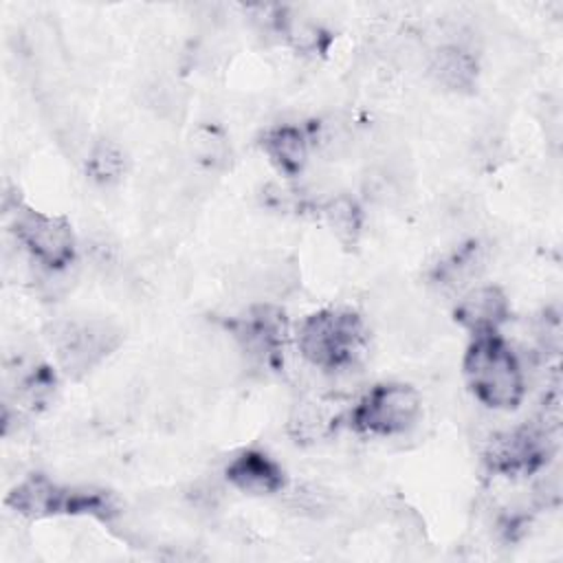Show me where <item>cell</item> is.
Here are the masks:
<instances>
[{
	"label": "cell",
	"instance_id": "6da1fadb",
	"mask_svg": "<svg viewBox=\"0 0 563 563\" xmlns=\"http://www.w3.org/2000/svg\"><path fill=\"white\" fill-rule=\"evenodd\" d=\"M464 374L475 398L486 407L512 409L523 398V369L497 332L475 334L464 356Z\"/></svg>",
	"mask_w": 563,
	"mask_h": 563
},
{
	"label": "cell",
	"instance_id": "7a4b0ae2",
	"mask_svg": "<svg viewBox=\"0 0 563 563\" xmlns=\"http://www.w3.org/2000/svg\"><path fill=\"white\" fill-rule=\"evenodd\" d=\"M301 356L323 369H352L365 345L363 319L345 308H328L306 317L297 330Z\"/></svg>",
	"mask_w": 563,
	"mask_h": 563
},
{
	"label": "cell",
	"instance_id": "3957f363",
	"mask_svg": "<svg viewBox=\"0 0 563 563\" xmlns=\"http://www.w3.org/2000/svg\"><path fill=\"white\" fill-rule=\"evenodd\" d=\"M7 504L29 517H46V515L110 517L114 512L112 499L108 495L99 490L57 486L44 475L29 477L20 486H15L9 493Z\"/></svg>",
	"mask_w": 563,
	"mask_h": 563
},
{
	"label": "cell",
	"instance_id": "277c9868",
	"mask_svg": "<svg viewBox=\"0 0 563 563\" xmlns=\"http://www.w3.org/2000/svg\"><path fill=\"white\" fill-rule=\"evenodd\" d=\"M420 418V398L416 389L400 383L372 387L352 409V427L367 435H400Z\"/></svg>",
	"mask_w": 563,
	"mask_h": 563
},
{
	"label": "cell",
	"instance_id": "5b68a950",
	"mask_svg": "<svg viewBox=\"0 0 563 563\" xmlns=\"http://www.w3.org/2000/svg\"><path fill=\"white\" fill-rule=\"evenodd\" d=\"M11 213V231L29 255L46 271H66L75 260V235L62 218L15 205Z\"/></svg>",
	"mask_w": 563,
	"mask_h": 563
},
{
	"label": "cell",
	"instance_id": "8992f818",
	"mask_svg": "<svg viewBox=\"0 0 563 563\" xmlns=\"http://www.w3.org/2000/svg\"><path fill=\"white\" fill-rule=\"evenodd\" d=\"M121 343V332L108 321H66L53 334V345L62 369L81 378L92 372Z\"/></svg>",
	"mask_w": 563,
	"mask_h": 563
},
{
	"label": "cell",
	"instance_id": "52a82bcc",
	"mask_svg": "<svg viewBox=\"0 0 563 563\" xmlns=\"http://www.w3.org/2000/svg\"><path fill=\"white\" fill-rule=\"evenodd\" d=\"M240 350L255 363L277 369L284 361L286 319L284 312L271 303L253 306L244 317L229 323Z\"/></svg>",
	"mask_w": 563,
	"mask_h": 563
},
{
	"label": "cell",
	"instance_id": "ba28073f",
	"mask_svg": "<svg viewBox=\"0 0 563 563\" xmlns=\"http://www.w3.org/2000/svg\"><path fill=\"white\" fill-rule=\"evenodd\" d=\"M548 427H519L490 440L486 464L499 475H530L548 462Z\"/></svg>",
	"mask_w": 563,
	"mask_h": 563
},
{
	"label": "cell",
	"instance_id": "9c48e42d",
	"mask_svg": "<svg viewBox=\"0 0 563 563\" xmlns=\"http://www.w3.org/2000/svg\"><path fill=\"white\" fill-rule=\"evenodd\" d=\"M227 479L242 493L271 495L282 490L284 471L266 453L249 449L229 462Z\"/></svg>",
	"mask_w": 563,
	"mask_h": 563
},
{
	"label": "cell",
	"instance_id": "30bf717a",
	"mask_svg": "<svg viewBox=\"0 0 563 563\" xmlns=\"http://www.w3.org/2000/svg\"><path fill=\"white\" fill-rule=\"evenodd\" d=\"M508 317V301L504 292L495 286H477L466 290L457 306H455V319L464 328L473 330L475 334L484 332H497V328Z\"/></svg>",
	"mask_w": 563,
	"mask_h": 563
},
{
	"label": "cell",
	"instance_id": "8fae6325",
	"mask_svg": "<svg viewBox=\"0 0 563 563\" xmlns=\"http://www.w3.org/2000/svg\"><path fill=\"white\" fill-rule=\"evenodd\" d=\"M262 150L282 174L297 176L308 161L310 134L297 125H277L262 136Z\"/></svg>",
	"mask_w": 563,
	"mask_h": 563
},
{
	"label": "cell",
	"instance_id": "7c38bea8",
	"mask_svg": "<svg viewBox=\"0 0 563 563\" xmlns=\"http://www.w3.org/2000/svg\"><path fill=\"white\" fill-rule=\"evenodd\" d=\"M429 75L444 90L468 92L477 81V62L466 48L449 44L431 55Z\"/></svg>",
	"mask_w": 563,
	"mask_h": 563
},
{
	"label": "cell",
	"instance_id": "4fadbf2b",
	"mask_svg": "<svg viewBox=\"0 0 563 563\" xmlns=\"http://www.w3.org/2000/svg\"><path fill=\"white\" fill-rule=\"evenodd\" d=\"M339 413L330 400L312 396L297 402L290 416V433L301 442H317L336 427Z\"/></svg>",
	"mask_w": 563,
	"mask_h": 563
},
{
	"label": "cell",
	"instance_id": "5bb4252c",
	"mask_svg": "<svg viewBox=\"0 0 563 563\" xmlns=\"http://www.w3.org/2000/svg\"><path fill=\"white\" fill-rule=\"evenodd\" d=\"M484 251L477 242L464 244L433 271V282L442 290H464L484 271Z\"/></svg>",
	"mask_w": 563,
	"mask_h": 563
},
{
	"label": "cell",
	"instance_id": "9a60e30c",
	"mask_svg": "<svg viewBox=\"0 0 563 563\" xmlns=\"http://www.w3.org/2000/svg\"><path fill=\"white\" fill-rule=\"evenodd\" d=\"M189 154L194 163L207 172H220L231 163V145L227 134L209 123H202L191 132Z\"/></svg>",
	"mask_w": 563,
	"mask_h": 563
},
{
	"label": "cell",
	"instance_id": "2e32d148",
	"mask_svg": "<svg viewBox=\"0 0 563 563\" xmlns=\"http://www.w3.org/2000/svg\"><path fill=\"white\" fill-rule=\"evenodd\" d=\"M321 213L328 229L343 246H354L358 242V235L363 229V213L356 200L339 194L323 205Z\"/></svg>",
	"mask_w": 563,
	"mask_h": 563
},
{
	"label": "cell",
	"instance_id": "e0dca14e",
	"mask_svg": "<svg viewBox=\"0 0 563 563\" xmlns=\"http://www.w3.org/2000/svg\"><path fill=\"white\" fill-rule=\"evenodd\" d=\"M249 284L257 292H264L268 297H284V295L295 290V286H297V271H295L292 264H288L284 260L264 262V264H260L251 273V282Z\"/></svg>",
	"mask_w": 563,
	"mask_h": 563
},
{
	"label": "cell",
	"instance_id": "ac0fdd59",
	"mask_svg": "<svg viewBox=\"0 0 563 563\" xmlns=\"http://www.w3.org/2000/svg\"><path fill=\"white\" fill-rule=\"evenodd\" d=\"M125 169V161L121 150L110 143V141H99L92 145V150L88 152V161H86V172L95 183L101 185H110L117 183L121 178Z\"/></svg>",
	"mask_w": 563,
	"mask_h": 563
},
{
	"label": "cell",
	"instance_id": "d6986e66",
	"mask_svg": "<svg viewBox=\"0 0 563 563\" xmlns=\"http://www.w3.org/2000/svg\"><path fill=\"white\" fill-rule=\"evenodd\" d=\"M55 389V374L48 367H37L26 374L15 389V400L26 409H40L48 402Z\"/></svg>",
	"mask_w": 563,
	"mask_h": 563
}]
</instances>
